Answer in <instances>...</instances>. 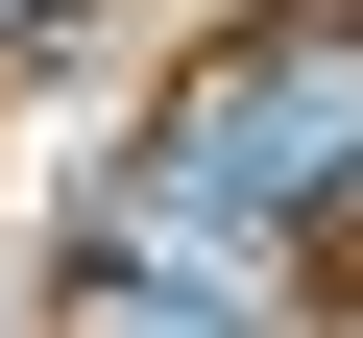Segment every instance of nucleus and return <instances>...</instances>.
Here are the masks:
<instances>
[{
  "label": "nucleus",
  "mask_w": 363,
  "mask_h": 338,
  "mask_svg": "<svg viewBox=\"0 0 363 338\" xmlns=\"http://www.w3.org/2000/svg\"><path fill=\"white\" fill-rule=\"evenodd\" d=\"M363 169V49L315 25V49H242L194 121H169V194H242V218H291V194H339Z\"/></svg>",
  "instance_id": "f257e3e1"
},
{
  "label": "nucleus",
  "mask_w": 363,
  "mask_h": 338,
  "mask_svg": "<svg viewBox=\"0 0 363 338\" xmlns=\"http://www.w3.org/2000/svg\"><path fill=\"white\" fill-rule=\"evenodd\" d=\"M73 338H242V314H194V290H145V266H121V290H73Z\"/></svg>",
  "instance_id": "f03ea898"
},
{
  "label": "nucleus",
  "mask_w": 363,
  "mask_h": 338,
  "mask_svg": "<svg viewBox=\"0 0 363 338\" xmlns=\"http://www.w3.org/2000/svg\"><path fill=\"white\" fill-rule=\"evenodd\" d=\"M0 25H25V0H0Z\"/></svg>",
  "instance_id": "7ed1b4c3"
}]
</instances>
